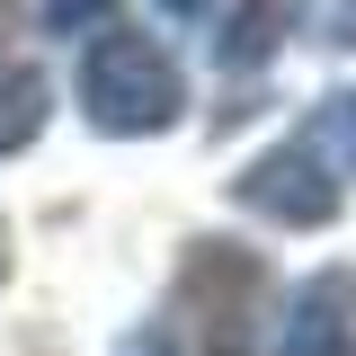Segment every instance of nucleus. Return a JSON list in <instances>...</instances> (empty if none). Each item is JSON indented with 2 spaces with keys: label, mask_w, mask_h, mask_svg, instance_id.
Here are the masks:
<instances>
[{
  "label": "nucleus",
  "mask_w": 356,
  "mask_h": 356,
  "mask_svg": "<svg viewBox=\"0 0 356 356\" xmlns=\"http://www.w3.org/2000/svg\"><path fill=\"white\" fill-rule=\"evenodd\" d=\"M267 294H276V276H267L259 250H241V241H187L170 312H178V330L196 339V356H259Z\"/></svg>",
  "instance_id": "f257e3e1"
},
{
  "label": "nucleus",
  "mask_w": 356,
  "mask_h": 356,
  "mask_svg": "<svg viewBox=\"0 0 356 356\" xmlns=\"http://www.w3.org/2000/svg\"><path fill=\"white\" fill-rule=\"evenodd\" d=\"M178 107H187V72H178L170 54L152 36H125V27H107V36L81 54V116L98 134H170Z\"/></svg>",
  "instance_id": "f03ea898"
},
{
  "label": "nucleus",
  "mask_w": 356,
  "mask_h": 356,
  "mask_svg": "<svg viewBox=\"0 0 356 356\" xmlns=\"http://www.w3.org/2000/svg\"><path fill=\"white\" fill-rule=\"evenodd\" d=\"M232 196L250 205V214H267V222H285V232H321V222L348 205V178L330 170L321 152H312L303 134H285L276 152H259L250 170L232 178Z\"/></svg>",
  "instance_id": "7ed1b4c3"
},
{
  "label": "nucleus",
  "mask_w": 356,
  "mask_h": 356,
  "mask_svg": "<svg viewBox=\"0 0 356 356\" xmlns=\"http://www.w3.org/2000/svg\"><path fill=\"white\" fill-rule=\"evenodd\" d=\"M276 356H356V267H321L294 294Z\"/></svg>",
  "instance_id": "20e7f679"
},
{
  "label": "nucleus",
  "mask_w": 356,
  "mask_h": 356,
  "mask_svg": "<svg viewBox=\"0 0 356 356\" xmlns=\"http://www.w3.org/2000/svg\"><path fill=\"white\" fill-rule=\"evenodd\" d=\"M294 9H303V0H241V9L222 18V36H214L222 72H267L276 44L294 36Z\"/></svg>",
  "instance_id": "39448f33"
},
{
  "label": "nucleus",
  "mask_w": 356,
  "mask_h": 356,
  "mask_svg": "<svg viewBox=\"0 0 356 356\" xmlns=\"http://www.w3.org/2000/svg\"><path fill=\"white\" fill-rule=\"evenodd\" d=\"M44 107H54L44 72L9 54V63H0V161H9V152H27V143L44 134Z\"/></svg>",
  "instance_id": "423d86ee"
},
{
  "label": "nucleus",
  "mask_w": 356,
  "mask_h": 356,
  "mask_svg": "<svg viewBox=\"0 0 356 356\" xmlns=\"http://www.w3.org/2000/svg\"><path fill=\"white\" fill-rule=\"evenodd\" d=\"M294 134H303V143H312L339 178H356V89H330V98H321Z\"/></svg>",
  "instance_id": "0eeeda50"
},
{
  "label": "nucleus",
  "mask_w": 356,
  "mask_h": 356,
  "mask_svg": "<svg viewBox=\"0 0 356 356\" xmlns=\"http://www.w3.org/2000/svg\"><path fill=\"white\" fill-rule=\"evenodd\" d=\"M107 9H116V0H44V27H54V36H81V27L107 18Z\"/></svg>",
  "instance_id": "6e6552de"
},
{
  "label": "nucleus",
  "mask_w": 356,
  "mask_h": 356,
  "mask_svg": "<svg viewBox=\"0 0 356 356\" xmlns=\"http://www.w3.org/2000/svg\"><path fill=\"white\" fill-rule=\"evenodd\" d=\"M321 36H330V44H348V54H356V0H330V18H321Z\"/></svg>",
  "instance_id": "1a4fd4ad"
},
{
  "label": "nucleus",
  "mask_w": 356,
  "mask_h": 356,
  "mask_svg": "<svg viewBox=\"0 0 356 356\" xmlns=\"http://www.w3.org/2000/svg\"><path fill=\"white\" fill-rule=\"evenodd\" d=\"M116 356H170V339H161V330H134V339H125Z\"/></svg>",
  "instance_id": "9d476101"
},
{
  "label": "nucleus",
  "mask_w": 356,
  "mask_h": 356,
  "mask_svg": "<svg viewBox=\"0 0 356 356\" xmlns=\"http://www.w3.org/2000/svg\"><path fill=\"white\" fill-rule=\"evenodd\" d=\"M161 9H170V18H205L214 0H161Z\"/></svg>",
  "instance_id": "9b49d317"
},
{
  "label": "nucleus",
  "mask_w": 356,
  "mask_h": 356,
  "mask_svg": "<svg viewBox=\"0 0 356 356\" xmlns=\"http://www.w3.org/2000/svg\"><path fill=\"white\" fill-rule=\"evenodd\" d=\"M0 285H9V222H0Z\"/></svg>",
  "instance_id": "f8f14e48"
},
{
  "label": "nucleus",
  "mask_w": 356,
  "mask_h": 356,
  "mask_svg": "<svg viewBox=\"0 0 356 356\" xmlns=\"http://www.w3.org/2000/svg\"><path fill=\"white\" fill-rule=\"evenodd\" d=\"M0 36H9V0H0ZM0 63H9V54H0Z\"/></svg>",
  "instance_id": "ddd939ff"
}]
</instances>
